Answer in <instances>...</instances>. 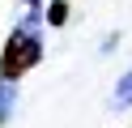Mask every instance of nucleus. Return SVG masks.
<instances>
[{"label": "nucleus", "instance_id": "39448f33", "mask_svg": "<svg viewBox=\"0 0 132 128\" xmlns=\"http://www.w3.org/2000/svg\"><path fill=\"white\" fill-rule=\"evenodd\" d=\"M115 47H119V30H111V34H106V39H102V56H111Z\"/></svg>", "mask_w": 132, "mask_h": 128}, {"label": "nucleus", "instance_id": "423d86ee", "mask_svg": "<svg viewBox=\"0 0 132 128\" xmlns=\"http://www.w3.org/2000/svg\"><path fill=\"white\" fill-rule=\"evenodd\" d=\"M51 0H21V9H47Z\"/></svg>", "mask_w": 132, "mask_h": 128}, {"label": "nucleus", "instance_id": "f03ea898", "mask_svg": "<svg viewBox=\"0 0 132 128\" xmlns=\"http://www.w3.org/2000/svg\"><path fill=\"white\" fill-rule=\"evenodd\" d=\"M128 107H132V68L115 77V90H111V111H128Z\"/></svg>", "mask_w": 132, "mask_h": 128}, {"label": "nucleus", "instance_id": "20e7f679", "mask_svg": "<svg viewBox=\"0 0 132 128\" xmlns=\"http://www.w3.org/2000/svg\"><path fill=\"white\" fill-rule=\"evenodd\" d=\"M68 17H72L68 0H51V4L43 9V26H68Z\"/></svg>", "mask_w": 132, "mask_h": 128}, {"label": "nucleus", "instance_id": "7ed1b4c3", "mask_svg": "<svg viewBox=\"0 0 132 128\" xmlns=\"http://www.w3.org/2000/svg\"><path fill=\"white\" fill-rule=\"evenodd\" d=\"M17 85H13V81H0V128H4V124H9V119H13V111H17Z\"/></svg>", "mask_w": 132, "mask_h": 128}, {"label": "nucleus", "instance_id": "f257e3e1", "mask_svg": "<svg viewBox=\"0 0 132 128\" xmlns=\"http://www.w3.org/2000/svg\"><path fill=\"white\" fill-rule=\"evenodd\" d=\"M38 60H43V30H34V26H13L9 43L0 51V81L17 85Z\"/></svg>", "mask_w": 132, "mask_h": 128}]
</instances>
